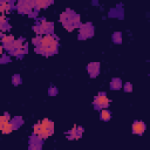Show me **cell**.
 I'll list each match as a JSON object with an SVG mask.
<instances>
[{
  "label": "cell",
  "instance_id": "2",
  "mask_svg": "<svg viewBox=\"0 0 150 150\" xmlns=\"http://www.w3.org/2000/svg\"><path fill=\"white\" fill-rule=\"evenodd\" d=\"M93 35H94V26L90 22H87L80 26V32H79L80 39H89Z\"/></svg>",
  "mask_w": 150,
  "mask_h": 150
},
{
  "label": "cell",
  "instance_id": "8",
  "mask_svg": "<svg viewBox=\"0 0 150 150\" xmlns=\"http://www.w3.org/2000/svg\"><path fill=\"white\" fill-rule=\"evenodd\" d=\"M9 122H11V120H9V114H8V112H5V114L0 117V129H2L4 127H6Z\"/></svg>",
  "mask_w": 150,
  "mask_h": 150
},
{
  "label": "cell",
  "instance_id": "10",
  "mask_svg": "<svg viewBox=\"0 0 150 150\" xmlns=\"http://www.w3.org/2000/svg\"><path fill=\"white\" fill-rule=\"evenodd\" d=\"M14 40H15V39H14L12 35H6V36H2L1 42H2V46H4V47H7V46H9L11 43H13Z\"/></svg>",
  "mask_w": 150,
  "mask_h": 150
},
{
  "label": "cell",
  "instance_id": "16",
  "mask_svg": "<svg viewBox=\"0 0 150 150\" xmlns=\"http://www.w3.org/2000/svg\"><path fill=\"white\" fill-rule=\"evenodd\" d=\"M12 82H13V84H14V86L20 84V83H21V77H20V75L15 74V75L13 76V79H12Z\"/></svg>",
  "mask_w": 150,
  "mask_h": 150
},
{
  "label": "cell",
  "instance_id": "3",
  "mask_svg": "<svg viewBox=\"0 0 150 150\" xmlns=\"http://www.w3.org/2000/svg\"><path fill=\"white\" fill-rule=\"evenodd\" d=\"M109 98L107 97V95H105V93H100L96 97H95V100H94V105H95V108L96 109H104V108H107L108 105H109Z\"/></svg>",
  "mask_w": 150,
  "mask_h": 150
},
{
  "label": "cell",
  "instance_id": "7",
  "mask_svg": "<svg viewBox=\"0 0 150 150\" xmlns=\"http://www.w3.org/2000/svg\"><path fill=\"white\" fill-rule=\"evenodd\" d=\"M52 4H53V1H41V0H36V1H35V11L39 12V9L46 8V7H48L49 5H52Z\"/></svg>",
  "mask_w": 150,
  "mask_h": 150
},
{
  "label": "cell",
  "instance_id": "6",
  "mask_svg": "<svg viewBox=\"0 0 150 150\" xmlns=\"http://www.w3.org/2000/svg\"><path fill=\"white\" fill-rule=\"evenodd\" d=\"M40 123H41V127H42L43 129H46L50 135H53V132H54V124H53V122H52L50 120L45 118V120H42Z\"/></svg>",
  "mask_w": 150,
  "mask_h": 150
},
{
  "label": "cell",
  "instance_id": "11",
  "mask_svg": "<svg viewBox=\"0 0 150 150\" xmlns=\"http://www.w3.org/2000/svg\"><path fill=\"white\" fill-rule=\"evenodd\" d=\"M122 87V82L120 79H112L111 80V83H110V88L114 89V90H117Z\"/></svg>",
  "mask_w": 150,
  "mask_h": 150
},
{
  "label": "cell",
  "instance_id": "12",
  "mask_svg": "<svg viewBox=\"0 0 150 150\" xmlns=\"http://www.w3.org/2000/svg\"><path fill=\"white\" fill-rule=\"evenodd\" d=\"M67 137L69 138V139H77V127L75 125L71 130H69L68 132H67Z\"/></svg>",
  "mask_w": 150,
  "mask_h": 150
},
{
  "label": "cell",
  "instance_id": "17",
  "mask_svg": "<svg viewBox=\"0 0 150 150\" xmlns=\"http://www.w3.org/2000/svg\"><path fill=\"white\" fill-rule=\"evenodd\" d=\"M124 90H125L127 93L132 91V86H131V83H130V82H127V83L124 84Z\"/></svg>",
  "mask_w": 150,
  "mask_h": 150
},
{
  "label": "cell",
  "instance_id": "14",
  "mask_svg": "<svg viewBox=\"0 0 150 150\" xmlns=\"http://www.w3.org/2000/svg\"><path fill=\"white\" fill-rule=\"evenodd\" d=\"M11 122H12V124L14 125V129H18V128H19V127L22 124V118L16 116V117H14V118H13Z\"/></svg>",
  "mask_w": 150,
  "mask_h": 150
},
{
  "label": "cell",
  "instance_id": "5",
  "mask_svg": "<svg viewBox=\"0 0 150 150\" xmlns=\"http://www.w3.org/2000/svg\"><path fill=\"white\" fill-rule=\"evenodd\" d=\"M145 130V124L142 121H135L132 124V132L136 135H142Z\"/></svg>",
  "mask_w": 150,
  "mask_h": 150
},
{
  "label": "cell",
  "instance_id": "1",
  "mask_svg": "<svg viewBox=\"0 0 150 150\" xmlns=\"http://www.w3.org/2000/svg\"><path fill=\"white\" fill-rule=\"evenodd\" d=\"M74 15H75V13L71 9H69V8H67L60 15V21L62 22L63 27L67 30H69V32H71L74 29V26H73V18H74Z\"/></svg>",
  "mask_w": 150,
  "mask_h": 150
},
{
  "label": "cell",
  "instance_id": "15",
  "mask_svg": "<svg viewBox=\"0 0 150 150\" xmlns=\"http://www.w3.org/2000/svg\"><path fill=\"white\" fill-rule=\"evenodd\" d=\"M122 34L120 33V32H116V33H114L112 34V41L115 42V43H120V42H122Z\"/></svg>",
  "mask_w": 150,
  "mask_h": 150
},
{
  "label": "cell",
  "instance_id": "4",
  "mask_svg": "<svg viewBox=\"0 0 150 150\" xmlns=\"http://www.w3.org/2000/svg\"><path fill=\"white\" fill-rule=\"evenodd\" d=\"M88 73L91 77H96L100 73V63L98 62H91L88 64Z\"/></svg>",
  "mask_w": 150,
  "mask_h": 150
},
{
  "label": "cell",
  "instance_id": "18",
  "mask_svg": "<svg viewBox=\"0 0 150 150\" xmlns=\"http://www.w3.org/2000/svg\"><path fill=\"white\" fill-rule=\"evenodd\" d=\"M29 150H41V144H30Z\"/></svg>",
  "mask_w": 150,
  "mask_h": 150
},
{
  "label": "cell",
  "instance_id": "9",
  "mask_svg": "<svg viewBox=\"0 0 150 150\" xmlns=\"http://www.w3.org/2000/svg\"><path fill=\"white\" fill-rule=\"evenodd\" d=\"M11 7H12V5L8 1H1L0 2V11H1L2 14H5V12H9Z\"/></svg>",
  "mask_w": 150,
  "mask_h": 150
},
{
  "label": "cell",
  "instance_id": "13",
  "mask_svg": "<svg viewBox=\"0 0 150 150\" xmlns=\"http://www.w3.org/2000/svg\"><path fill=\"white\" fill-rule=\"evenodd\" d=\"M110 116H111V114H110L109 110H107V109H102V110H101V115H100L101 120L108 121V120H110Z\"/></svg>",
  "mask_w": 150,
  "mask_h": 150
},
{
  "label": "cell",
  "instance_id": "19",
  "mask_svg": "<svg viewBox=\"0 0 150 150\" xmlns=\"http://www.w3.org/2000/svg\"><path fill=\"white\" fill-rule=\"evenodd\" d=\"M57 94V89L55 87H50L49 88V95H56Z\"/></svg>",
  "mask_w": 150,
  "mask_h": 150
}]
</instances>
